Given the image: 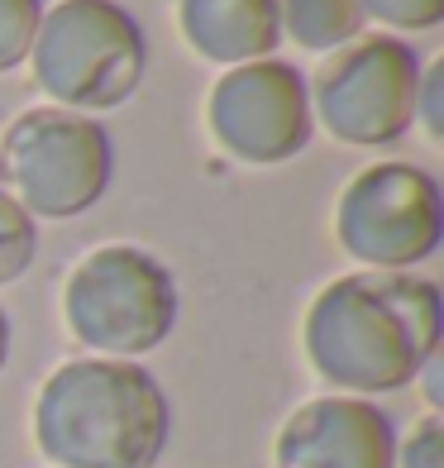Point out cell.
Masks as SVG:
<instances>
[{
    "label": "cell",
    "mask_w": 444,
    "mask_h": 468,
    "mask_svg": "<svg viewBox=\"0 0 444 468\" xmlns=\"http://www.w3.org/2000/svg\"><path fill=\"white\" fill-rule=\"evenodd\" d=\"M444 296L416 272H344L321 287L301 321L315 378L344 397L401 392L439 354Z\"/></svg>",
    "instance_id": "1"
},
{
    "label": "cell",
    "mask_w": 444,
    "mask_h": 468,
    "mask_svg": "<svg viewBox=\"0 0 444 468\" xmlns=\"http://www.w3.org/2000/svg\"><path fill=\"white\" fill-rule=\"evenodd\" d=\"M173 401L134 358H68L34 397V444L53 468H158Z\"/></svg>",
    "instance_id": "2"
},
{
    "label": "cell",
    "mask_w": 444,
    "mask_h": 468,
    "mask_svg": "<svg viewBox=\"0 0 444 468\" xmlns=\"http://www.w3.org/2000/svg\"><path fill=\"white\" fill-rule=\"evenodd\" d=\"M29 68L58 111H115L148 72V38L120 0H58L38 19Z\"/></svg>",
    "instance_id": "3"
},
{
    "label": "cell",
    "mask_w": 444,
    "mask_h": 468,
    "mask_svg": "<svg viewBox=\"0 0 444 468\" xmlns=\"http://www.w3.org/2000/svg\"><path fill=\"white\" fill-rule=\"evenodd\" d=\"M182 296L163 259L139 244H100L68 272L62 321L96 358H139L167 345L177 330Z\"/></svg>",
    "instance_id": "4"
},
{
    "label": "cell",
    "mask_w": 444,
    "mask_h": 468,
    "mask_svg": "<svg viewBox=\"0 0 444 468\" xmlns=\"http://www.w3.org/2000/svg\"><path fill=\"white\" fill-rule=\"evenodd\" d=\"M115 148L100 120L38 105L0 134V186L38 220H72L111 191Z\"/></svg>",
    "instance_id": "5"
},
{
    "label": "cell",
    "mask_w": 444,
    "mask_h": 468,
    "mask_svg": "<svg viewBox=\"0 0 444 468\" xmlns=\"http://www.w3.org/2000/svg\"><path fill=\"white\" fill-rule=\"evenodd\" d=\"M334 239L368 272H411L444 239V197L435 173L383 158L354 173L334 201Z\"/></svg>",
    "instance_id": "6"
},
{
    "label": "cell",
    "mask_w": 444,
    "mask_h": 468,
    "mask_svg": "<svg viewBox=\"0 0 444 468\" xmlns=\"http://www.w3.org/2000/svg\"><path fill=\"white\" fill-rule=\"evenodd\" d=\"M420 53L396 34H358L311 81V120L349 148H387L416 124Z\"/></svg>",
    "instance_id": "7"
},
{
    "label": "cell",
    "mask_w": 444,
    "mask_h": 468,
    "mask_svg": "<svg viewBox=\"0 0 444 468\" xmlns=\"http://www.w3.org/2000/svg\"><path fill=\"white\" fill-rule=\"evenodd\" d=\"M206 124L225 154L248 167L291 163L315 130L306 77L282 58L239 62L210 87Z\"/></svg>",
    "instance_id": "8"
},
{
    "label": "cell",
    "mask_w": 444,
    "mask_h": 468,
    "mask_svg": "<svg viewBox=\"0 0 444 468\" xmlns=\"http://www.w3.org/2000/svg\"><path fill=\"white\" fill-rule=\"evenodd\" d=\"M272 468H396L392 416L368 397H311L282 420Z\"/></svg>",
    "instance_id": "9"
},
{
    "label": "cell",
    "mask_w": 444,
    "mask_h": 468,
    "mask_svg": "<svg viewBox=\"0 0 444 468\" xmlns=\"http://www.w3.org/2000/svg\"><path fill=\"white\" fill-rule=\"evenodd\" d=\"M282 0H177L186 48L220 68L272 58L282 44Z\"/></svg>",
    "instance_id": "10"
},
{
    "label": "cell",
    "mask_w": 444,
    "mask_h": 468,
    "mask_svg": "<svg viewBox=\"0 0 444 468\" xmlns=\"http://www.w3.org/2000/svg\"><path fill=\"white\" fill-rule=\"evenodd\" d=\"M282 34L306 53H334L358 38L364 10L358 0H282Z\"/></svg>",
    "instance_id": "11"
},
{
    "label": "cell",
    "mask_w": 444,
    "mask_h": 468,
    "mask_svg": "<svg viewBox=\"0 0 444 468\" xmlns=\"http://www.w3.org/2000/svg\"><path fill=\"white\" fill-rule=\"evenodd\" d=\"M38 253V225L5 186H0V287L25 278Z\"/></svg>",
    "instance_id": "12"
},
{
    "label": "cell",
    "mask_w": 444,
    "mask_h": 468,
    "mask_svg": "<svg viewBox=\"0 0 444 468\" xmlns=\"http://www.w3.org/2000/svg\"><path fill=\"white\" fill-rule=\"evenodd\" d=\"M38 19H44V0H0V77L29 62Z\"/></svg>",
    "instance_id": "13"
},
{
    "label": "cell",
    "mask_w": 444,
    "mask_h": 468,
    "mask_svg": "<svg viewBox=\"0 0 444 468\" xmlns=\"http://www.w3.org/2000/svg\"><path fill=\"white\" fill-rule=\"evenodd\" d=\"M364 19H377L401 34H426L444 19V0H358Z\"/></svg>",
    "instance_id": "14"
},
{
    "label": "cell",
    "mask_w": 444,
    "mask_h": 468,
    "mask_svg": "<svg viewBox=\"0 0 444 468\" xmlns=\"http://www.w3.org/2000/svg\"><path fill=\"white\" fill-rule=\"evenodd\" d=\"M396 468H444V420L420 416L396 444Z\"/></svg>",
    "instance_id": "15"
},
{
    "label": "cell",
    "mask_w": 444,
    "mask_h": 468,
    "mask_svg": "<svg viewBox=\"0 0 444 468\" xmlns=\"http://www.w3.org/2000/svg\"><path fill=\"white\" fill-rule=\"evenodd\" d=\"M439 101H444V68H439V62H430V68H420V87H416V120L426 124L430 139L444 134Z\"/></svg>",
    "instance_id": "16"
},
{
    "label": "cell",
    "mask_w": 444,
    "mask_h": 468,
    "mask_svg": "<svg viewBox=\"0 0 444 468\" xmlns=\"http://www.w3.org/2000/svg\"><path fill=\"white\" fill-rule=\"evenodd\" d=\"M420 373H426V397H430V407H439V401H444V388H439V354H435Z\"/></svg>",
    "instance_id": "17"
},
{
    "label": "cell",
    "mask_w": 444,
    "mask_h": 468,
    "mask_svg": "<svg viewBox=\"0 0 444 468\" xmlns=\"http://www.w3.org/2000/svg\"><path fill=\"white\" fill-rule=\"evenodd\" d=\"M5 358H10V315L0 306V368H5Z\"/></svg>",
    "instance_id": "18"
}]
</instances>
